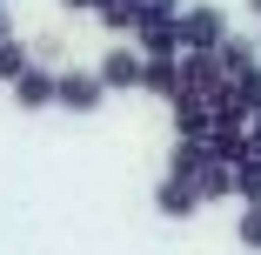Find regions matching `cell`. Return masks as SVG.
I'll return each instance as SVG.
<instances>
[{"label": "cell", "mask_w": 261, "mask_h": 255, "mask_svg": "<svg viewBox=\"0 0 261 255\" xmlns=\"http://www.w3.org/2000/svg\"><path fill=\"white\" fill-rule=\"evenodd\" d=\"M228 40V14L207 7V0H194V7H181V47H221Z\"/></svg>", "instance_id": "obj_3"}, {"label": "cell", "mask_w": 261, "mask_h": 255, "mask_svg": "<svg viewBox=\"0 0 261 255\" xmlns=\"http://www.w3.org/2000/svg\"><path fill=\"white\" fill-rule=\"evenodd\" d=\"M61 7H67V14H94V7H100V0H61Z\"/></svg>", "instance_id": "obj_18"}, {"label": "cell", "mask_w": 261, "mask_h": 255, "mask_svg": "<svg viewBox=\"0 0 261 255\" xmlns=\"http://www.w3.org/2000/svg\"><path fill=\"white\" fill-rule=\"evenodd\" d=\"M234 242H241L248 255H261V201H241V228H234Z\"/></svg>", "instance_id": "obj_13"}, {"label": "cell", "mask_w": 261, "mask_h": 255, "mask_svg": "<svg viewBox=\"0 0 261 255\" xmlns=\"http://www.w3.org/2000/svg\"><path fill=\"white\" fill-rule=\"evenodd\" d=\"M181 74H188V87H194L201 101H215V94L228 87V67H221L215 47H181Z\"/></svg>", "instance_id": "obj_2"}, {"label": "cell", "mask_w": 261, "mask_h": 255, "mask_svg": "<svg viewBox=\"0 0 261 255\" xmlns=\"http://www.w3.org/2000/svg\"><path fill=\"white\" fill-rule=\"evenodd\" d=\"M141 74H147V54H141V47H114V54L100 61V81H108V94L141 87Z\"/></svg>", "instance_id": "obj_6"}, {"label": "cell", "mask_w": 261, "mask_h": 255, "mask_svg": "<svg viewBox=\"0 0 261 255\" xmlns=\"http://www.w3.org/2000/svg\"><path fill=\"white\" fill-rule=\"evenodd\" d=\"M154 208H161L168 222H188V215L201 208V181H194V175H174V168H168V181L154 188Z\"/></svg>", "instance_id": "obj_4"}, {"label": "cell", "mask_w": 261, "mask_h": 255, "mask_svg": "<svg viewBox=\"0 0 261 255\" xmlns=\"http://www.w3.org/2000/svg\"><path fill=\"white\" fill-rule=\"evenodd\" d=\"M100 101H108V81H100V67H94V74H87V67L54 74V108H67V114H94Z\"/></svg>", "instance_id": "obj_1"}, {"label": "cell", "mask_w": 261, "mask_h": 255, "mask_svg": "<svg viewBox=\"0 0 261 255\" xmlns=\"http://www.w3.org/2000/svg\"><path fill=\"white\" fill-rule=\"evenodd\" d=\"M134 40H141V54H181V14H141Z\"/></svg>", "instance_id": "obj_5"}, {"label": "cell", "mask_w": 261, "mask_h": 255, "mask_svg": "<svg viewBox=\"0 0 261 255\" xmlns=\"http://www.w3.org/2000/svg\"><path fill=\"white\" fill-rule=\"evenodd\" d=\"M27 61H34V54H27V47H20L14 34H7V40H0V81H7V87L20 81V67H27Z\"/></svg>", "instance_id": "obj_14"}, {"label": "cell", "mask_w": 261, "mask_h": 255, "mask_svg": "<svg viewBox=\"0 0 261 255\" xmlns=\"http://www.w3.org/2000/svg\"><path fill=\"white\" fill-rule=\"evenodd\" d=\"M194 181H201V201H234V168H228V161H215V155L201 161V175H194Z\"/></svg>", "instance_id": "obj_9"}, {"label": "cell", "mask_w": 261, "mask_h": 255, "mask_svg": "<svg viewBox=\"0 0 261 255\" xmlns=\"http://www.w3.org/2000/svg\"><path fill=\"white\" fill-rule=\"evenodd\" d=\"M234 101H241V108H248V114L261 108V61H254L248 74H234Z\"/></svg>", "instance_id": "obj_15"}, {"label": "cell", "mask_w": 261, "mask_h": 255, "mask_svg": "<svg viewBox=\"0 0 261 255\" xmlns=\"http://www.w3.org/2000/svg\"><path fill=\"white\" fill-rule=\"evenodd\" d=\"M14 101H20V114H40V108H54V74L47 67H20V81H14Z\"/></svg>", "instance_id": "obj_7"}, {"label": "cell", "mask_w": 261, "mask_h": 255, "mask_svg": "<svg viewBox=\"0 0 261 255\" xmlns=\"http://www.w3.org/2000/svg\"><path fill=\"white\" fill-rule=\"evenodd\" d=\"M14 34V14H7V0H0V40H7Z\"/></svg>", "instance_id": "obj_19"}, {"label": "cell", "mask_w": 261, "mask_h": 255, "mask_svg": "<svg viewBox=\"0 0 261 255\" xmlns=\"http://www.w3.org/2000/svg\"><path fill=\"white\" fill-rule=\"evenodd\" d=\"M248 14H254V20H261V0H248Z\"/></svg>", "instance_id": "obj_20"}, {"label": "cell", "mask_w": 261, "mask_h": 255, "mask_svg": "<svg viewBox=\"0 0 261 255\" xmlns=\"http://www.w3.org/2000/svg\"><path fill=\"white\" fill-rule=\"evenodd\" d=\"M141 87H147V94H161V101H174V94L188 87V74H181V54H147V74H141Z\"/></svg>", "instance_id": "obj_8"}, {"label": "cell", "mask_w": 261, "mask_h": 255, "mask_svg": "<svg viewBox=\"0 0 261 255\" xmlns=\"http://www.w3.org/2000/svg\"><path fill=\"white\" fill-rule=\"evenodd\" d=\"M141 14H181V0H134Z\"/></svg>", "instance_id": "obj_16"}, {"label": "cell", "mask_w": 261, "mask_h": 255, "mask_svg": "<svg viewBox=\"0 0 261 255\" xmlns=\"http://www.w3.org/2000/svg\"><path fill=\"white\" fill-rule=\"evenodd\" d=\"M215 54H221V67H228V81H234V74H248V67L261 61V40H241V34H228V40L215 47Z\"/></svg>", "instance_id": "obj_10"}, {"label": "cell", "mask_w": 261, "mask_h": 255, "mask_svg": "<svg viewBox=\"0 0 261 255\" xmlns=\"http://www.w3.org/2000/svg\"><path fill=\"white\" fill-rule=\"evenodd\" d=\"M94 20L108 27V34H134V27H141V7H134V0H100Z\"/></svg>", "instance_id": "obj_11"}, {"label": "cell", "mask_w": 261, "mask_h": 255, "mask_svg": "<svg viewBox=\"0 0 261 255\" xmlns=\"http://www.w3.org/2000/svg\"><path fill=\"white\" fill-rule=\"evenodd\" d=\"M248 148H254V155H261V108L248 114Z\"/></svg>", "instance_id": "obj_17"}, {"label": "cell", "mask_w": 261, "mask_h": 255, "mask_svg": "<svg viewBox=\"0 0 261 255\" xmlns=\"http://www.w3.org/2000/svg\"><path fill=\"white\" fill-rule=\"evenodd\" d=\"M234 201H261V155L234 161Z\"/></svg>", "instance_id": "obj_12"}]
</instances>
